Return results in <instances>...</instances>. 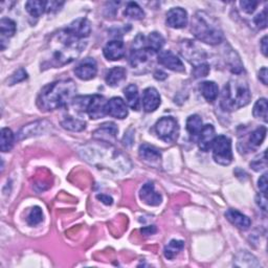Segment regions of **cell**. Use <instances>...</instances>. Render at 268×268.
<instances>
[{
  "label": "cell",
  "instance_id": "d6a6232c",
  "mask_svg": "<svg viewBox=\"0 0 268 268\" xmlns=\"http://www.w3.org/2000/svg\"><path fill=\"white\" fill-rule=\"evenodd\" d=\"M0 33H2V41L9 39L16 33V23L10 18H3L0 21Z\"/></svg>",
  "mask_w": 268,
  "mask_h": 268
},
{
  "label": "cell",
  "instance_id": "e0dca14e",
  "mask_svg": "<svg viewBox=\"0 0 268 268\" xmlns=\"http://www.w3.org/2000/svg\"><path fill=\"white\" fill-rule=\"evenodd\" d=\"M161 103L159 93L154 87H148L143 93V107L146 112L155 111Z\"/></svg>",
  "mask_w": 268,
  "mask_h": 268
},
{
  "label": "cell",
  "instance_id": "9a60e30c",
  "mask_svg": "<svg viewBox=\"0 0 268 268\" xmlns=\"http://www.w3.org/2000/svg\"><path fill=\"white\" fill-rule=\"evenodd\" d=\"M167 24L172 29H183L188 24V13L183 8H173L167 13Z\"/></svg>",
  "mask_w": 268,
  "mask_h": 268
},
{
  "label": "cell",
  "instance_id": "9c48e42d",
  "mask_svg": "<svg viewBox=\"0 0 268 268\" xmlns=\"http://www.w3.org/2000/svg\"><path fill=\"white\" fill-rule=\"evenodd\" d=\"M107 100L100 95H94L89 96L87 106H86V112L88 117L92 120H99L104 118L106 114V105Z\"/></svg>",
  "mask_w": 268,
  "mask_h": 268
},
{
  "label": "cell",
  "instance_id": "c3c4849f",
  "mask_svg": "<svg viewBox=\"0 0 268 268\" xmlns=\"http://www.w3.org/2000/svg\"><path fill=\"white\" fill-rule=\"evenodd\" d=\"M97 198H98L99 200H101V201L103 202V203L107 204V206H111L112 202H113V199H112L110 196H108V195H104V194L98 195V196H97Z\"/></svg>",
  "mask_w": 268,
  "mask_h": 268
},
{
  "label": "cell",
  "instance_id": "f35d334b",
  "mask_svg": "<svg viewBox=\"0 0 268 268\" xmlns=\"http://www.w3.org/2000/svg\"><path fill=\"white\" fill-rule=\"evenodd\" d=\"M250 167L252 170L254 171H262L264 169L267 168V157H266V151H264L260 156H258L257 158H254L251 162H250Z\"/></svg>",
  "mask_w": 268,
  "mask_h": 268
},
{
  "label": "cell",
  "instance_id": "4316f807",
  "mask_svg": "<svg viewBox=\"0 0 268 268\" xmlns=\"http://www.w3.org/2000/svg\"><path fill=\"white\" fill-rule=\"evenodd\" d=\"M164 44V38L157 32L151 33L146 38V46L150 53H158Z\"/></svg>",
  "mask_w": 268,
  "mask_h": 268
},
{
  "label": "cell",
  "instance_id": "44dd1931",
  "mask_svg": "<svg viewBox=\"0 0 268 268\" xmlns=\"http://www.w3.org/2000/svg\"><path fill=\"white\" fill-rule=\"evenodd\" d=\"M215 128L213 125H204L201 129V132L198 136V146L201 151L208 152L212 149L214 139H215Z\"/></svg>",
  "mask_w": 268,
  "mask_h": 268
},
{
  "label": "cell",
  "instance_id": "603a6c76",
  "mask_svg": "<svg viewBox=\"0 0 268 268\" xmlns=\"http://www.w3.org/2000/svg\"><path fill=\"white\" fill-rule=\"evenodd\" d=\"M74 36H76L80 39L87 38L92 33V25L86 18H79L74 20L69 27L67 28Z\"/></svg>",
  "mask_w": 268,
  "mask_h": 268
},
{
  "label": "cell",
  "instance_id": "ac0fdd59",
  "mask_svg": "<svg viewBox=\"0 0 268 268\" xmlns=\"http://www.w3.org/2000/svg\"><path fill=\"white\" fill-rule=\"evenodd\" d=\"M103 54L107 60L110 61L121 60L126 54L125 44L122 40H112L104 46Z\"/></svg>",
  "mask_w": 268,
  "mask_h": 268
},
{
  "label": "cell",
  "instance_id": "7a4b0ae2",
  "mask_svg": "<svg viewBox=\"0 0 268 268\" xmlns=\"http://www.w3.org/2000/svg\"><path fill=\"white\" fill-rule=\"evenodd\" d=\"M86 42L74 36L68 29L55 33L47 43L42 68H58L76 60L84 48Z\"/></svg>",
  "mask_w": 268,
  "mask_h": 268
},
{
  "label": "cell",
  "instance_id": "ee69618b",
  "mask_svg": "<svg viewBox=\"0 0 268 268\" xmlns=\"http://www.w3.org/2000/svg\"><path fill=\"white\" fill-rule=\"evenodd\" d=\"M258 187L260 189V192L264 195H267V174H263L258 182Z\"/></svg>",
  "mask_w": 268,
  "mask_h": 268
},
{
  "label": "cell",
  "instance_id": "5bb4252c",
  "mask_svg": "<svg viewBox=\"0 0 268 268\" xmlns=\"http://www.w3.org/2000/svg\"><path fill=\"white\" fill-rule=\"evenodd\" d=\"M138 155L143 161L152 167H158L161 161V153L155 147L144 144L138 149Z\"/></svg>",
  "mask_w": 268,
  "mask_h": 268
},
{
  "label": "cell",
  "instance_id": "e575fe53",
  "mask_svg": "<svg viewBox=\"0 0 268 268\" xmlns=\"http://www.w3.org/2000/svg\"><path fill=\"white\" fill-rule=\"evenodd\" d=\"M267 109H268L267 100L265 98L259 99L252 109L253 117L256 119L262 120L264 123H267Z\"/></svg>",
  "mask_w": 268,
  "mask_h": 268
},
{
  "label": "cell",
  "instance_id": "f1b7e54d",
  "mask_svg": "<svg viewBox=\"0 0 268 268\" xmlns=\"http://www.w3.org/2000/svg\"><path fill=\"white\" fill-rule=\"evenodd\" d=\"M61 126L66 130L73 131V132H80L86 128V122H84L83 120L79 118H74L70 116V117H66L64 120H62Z\"/></svg>",
  "mask_w": 268,
  "mask_h": 268
},
{
  "label": "cell",
  "instance_id": "1f68e13d",
  "mask_svg": "<svg viewBox=\"0 0 268 268\" xmlns=\"http://www.w3.org/2000/svg\"><path fill=\"white\" fill-rule=\"evenodd\" d=\"M185 247V242L182 241V240H171L169 242V244L164 247V250H163V253H164V257L169 259V260H172L174 259L178 253H180L183 248Z\"/></svg>",
  "mask_w": 268,
  "mask_h": 268
},
{
  "label": "cell",
  "instance_id": "52a82bcc",
  "mask_svg": "<svg viewBox=\"0 0 268 268\" xmlns=\"http://www.w3.org/2000/svg\"><path fill=\"white\" fill-rule=\"evenodd\" d=\"M155 131L165 143H174L180 134L178 122L172 117H163L155 124Z\"/></svg>",
  "mask_w": 268,
  "mask_h": 268
},
{
  "label": "cell",
  "instance_id": "7dc6e473",
  "mask_svg": "<svg viewBox=\"0 0 268 268\" xmlns=\"http://www.w3.org/2000/svg\"><path fill=\"white\" fill-rule=\"evenodd\" d=\"M259 79H260V81L264 85H267V83H268V72H267V68L266 67H263L260 70V72H259Z\"/></svg>",
  "mask_w": 268,
  "mask_h": 268
},
{
  "label": "cell",
  "instance_id": "f907efd6",
  "mask_svg": "<svg viewBox=\"0 0 268 268\" xmlns=\"http://www.w3.org/2000/svg\"><path fill=\"white\" fill-rule=\"evenodd\" d=\"M261 50L262 53L265 57H267V50H268V46H267V36L263 37V39L261 40Z\"/></svg>",
  "mask_w": 268,
  "mask_h": 268
},
{
  "label": "cell",
  "instance_id": "816d5d0a",
  "mask_svg": "<svg viewBox=\"0 0 268 268\" xmlns=\"http://www.w3.org/2000/svg\"><path fill=\"white\" fill-rule=\"evenodd\" d=\"M156 232V227L155 226H147L142 229V233L144 235H153Z\"/></svg>",
  "mask_w": 268,
  "mask_h": 268
},
{
  "label": "cell",
  "instance_id": "8fae6325",
  "mask_svg": "<svg viewBox=\"0 0 268 268\" xmlns=\"http://www.w3.org/2000/svg\"><path fill=\"white\" fill-rule=\"evenodd\" d=\"M159 64L170 70L176 72H185L186 68L183 61L178 58L171 50H160L157 57Z\"/></svg>",
  "mask_w": 268,
  "mask_h": 268
},
{
  "label": "cell",
  "instance_id": "6da1fadb",
  "mask_svg": "<svg viewBox=\"0 0 268 268\" xmlns=\"http://www.w3.org/2000/svg\"><path fill=\"white\" fill-rule=\"evenodd\" d=\"M79 154L86 162L95 165L99 170L116 175L127 174L132 168L131 160L125 153L102 140L82 146L79 149Z\"/></svg>",
  "mask_w": 268,
  "mask_h": 268
},
{
  "label": "cell",
  "instance_id": "4dcf8cb0",
  "mask_svg": "<svg viewBox=\"0 0 268 268\" xmlns=\"http://www.w3.org/2000/svg\"><path fill=\"white\" fill-rule=\"evenodd\" d=\"M15 136L9 128L2 129V135H0V150L3 152H9L14 146Z\"/></svg>",
  "mask_w": 268,
  "mask_h": 268
},
{
  "label": "cell",
  "instance_id": "bcb514c9",
  "mask_svg": "<svg viewBox=\"0 0 268 268\" xmlns=\"http://www.w3.org/2000/svg\"><path fill=\"white\" fill-rule=\"evenodd\" d=\"M63 6V3H57V2H50L46 4V12L50 13L53 11H57L58 9H60V7Z\"/></svg>",
  "mask_w": 268,
  "mask_h": 268
},
{
  "label": "cell",
  "instance_id": "277c9868",
  "mask_svg": "<svg viewBox=\"0 0 268 268\" xmlns=\"http://www.w3.org/2000/svg\"><path fill=\"white\" fill-rule=\"evenodd\" d=\"M196 39L210 45L220 44L223 41V32L217 21L206 12H197L191 27Z\"/></svg>",
  "mask_w": 268,
  "mask_h": 268
},
{
  "label": "cell",
  "instance_id": "484cf974",
  "mask_svg": "<svg viewBox=\"0 0 268 268\" xmlns=\"http://www.w3.org/2000/svg\"><path fill=\"white\" fill-rule=\"evenodd\" d=\"M202 120L197 114H193V116H190L187 120V130L191 136V138L197 140L198 136L201 132L202 129Z\"/></svg>",
  "mask_w": 268,
  "mask_h": 268
},
{
  "label": "cell",
  "instance_id": "d4e9b609",
  "mask_svg": "<svg viewBox=\"0 0 268 268\" xmlns=\"http://www.w3.org/2000/svg\"><path fill=\"white\" fill-rule=\"evenodd\" d=\"M124 95L126 98V104L132 110L137 111L139 109V94L138 88L135 84H130L124 89Z\"/></svg>",
  "mask_w": 268,
  "mask_h": 268
},
{
  "label": "cell",
  "instance_id": "f546056e",
  "mask_svg": "<svg viewBox=\"0 0 268 268\" xmlns=\"http://www.w3.org/2000/svg\"><path fill=\"white\" fill-rule=\"evenodd\" d=\"M46 2H39V0H31L25 4V10L28 11L32 17L39 18L44 12H46Z\"/></svg>",
  "mask_w": 268,
  "mask_h": 268
},
{
  "label": "cell",
  "instance_id": "8992f818",
  "mask_svg": "<svg viewBox=\"0 0 268 268\" xmlns=\"http://www.w3.org/2000/svg\"><path fill=\"white\" fill-rule=\"evenodd\" d=\"M213 158L221 165H229L233 161L232 140L225 135L216 136L212 146Z\"/></svg>",
  "mask_w": 268,
  "mask_h": 268
},
{
  "label": "cell",
  "instance_id": "681fc988",
  "mask_svg": "<svg viewBox=\"0 0 268 268\" xmlns=\"http://www.w3.org/2000/svg\"><path fill=\"white\" fill-rule=\"evenodd\" d=\"M167 76H168V74L165 73V72H163L162 70H156V71L154 72V78H155L156 80H159V81L165 80V79H167Z\"/></svg>",
  "mask_w": 268,
  "mask_h": 268
},
{
  "label": "cell",
  "instance_id": "3957f363",
  "mask_svg": "<svg viewBox=\"0 0 268 268\" xmlns=\"http://www.w3.org/2000/svg\"><path fill=\"white\" fill-rule=\"evenodd\" d=\"M76 92L72 80H60L44 86L37 98V106L41 111L48 112L67 106Z\"/></svg>",
  "mask_w": 268,
  "mask_h": 268
},
{
  "label": "cell",
  "instance_id": "7402d4cb",
  "mask_svg": "<svg viewBox=\"0 0 268 268\" xmlns=\"http://www.w3.org/2000/svg\"><path fill=\"white\" fill-rule=\"evenodd\" d=\"M48 126H52V125L45 121L35 122V123L24 126L18 133V139H24V138H28L34 135H40L41 133L47 130Z\"/></svg>",
  "mask_w": 268,
  "mask_h": 268
},
{
  "label": "cell",
  "instance_id": "83f0119b",
  "mask_svg": "<svg viewBox=\"0 0 268 268\" xmlns=\"http://www.w3.org/2000/svg\"><path fill=\"white\" fill-rule=\"evenodd\" d=\"M200 92L201 95L203 96V98L206 99L208 102H214L216 101V99L218 98L219 96V88L217 86V84L215 82L212 81H207V82H203L200 85Z\"/></svg>",
  "mask_w": 268,
  "mask_h": 268
},
{
  "label": "cell",
  "instance_id": "d590c367",
  "mask_svg": "<svg viewBox=\"0 0 268 268\" xmlns=\"http://www.w3.org/2000/svg\"><path fill=\"white\" fill-rule=\"evenodd\" d=\"M124 15L134 20H142L145 17V12L136 3H129L124 11Z\"/></svg>",
  "mask_w": 268,
  "mask_h": 268
},
{
  "label": "cell",
  "instance_id": "5b68a950",
  "mask_svg": "<svg viewBox=\"0 0 268 268\" xmlns=\"http://www.w3.org/2000/svg\"><path fill=\"white\" fill-rule=\"evenodd\" d=\"M251 99L247 82L243 79H233L223 87L221 107L225 111H234L246 106Z\"/></svg>",
  "mask_w": 268,
  "mask_h": 268
},
{
  "label": "cell",
  "instance_id": "4fadbf2b",
  "mask_svg": "<svg viewBox=\"0 0 268 268\" xmlns=\"http://www.w3.org/2000/svg\"><path fill=\"white\" fill-rule=\"evenodd\" d=\"M106 114L114 119L123 120L128 116V108L126 102L121 98H112L107 102Z\"/></svg>",
  "mask_w": 268,
  "mask_h": 268
},
{
  "label": "cell",
  "instance_id": "ba28073f",
  "mask_svg": "<svg viewBox=\"0 0 268 268\" xmlns=\"http://www.w3.org/2000/svg\"><path fill=\"white\" fill-rule=\"evenodd\" d=\"M150 52L146 46V38L143 35H138L133 40L131 46V53L129 62L130 65L134 68L139 66L140 64H144L148 61Z\"/></svg>",
  "mask_w": 268,
  "mask_h": 268
},
{
  "label": "cell",
  "instance_id": "7bdbcfd3",
  "mask_svg": "<svg viewBox=\"0 0 268 268\" xmlns=\"http://www.w3.org/2000/svg\"><path fill=\"white\" fill-rule=\"evenodd\" d=\"M259 3L253 2V0H243V2H240V7L242 11L247 13V14H251L254 12V10L257 9Z\"/></svg>",
  "mask_w": 268,
  "mask_h": 268
},
{
  "label": "cell",
  "instance_id": "ffe728a7",
  "mask_svg": "<svg viewBox=\"0 0 268 268\" xmlns=\"http://www.w3.org/2000/svg\"><path fill=\"white\" fill-rule=\"evenodd\" d=\"M225 217L229 222L235 225L237 228L241 229V231H247L251 225V220L247 216L234 209L227 210L225 213Z\"/></svg>",
  "mask_w": 268,
  "mask_h": 268
},
{
  "label": "cell",
  "instance_id": "b9f144b4",
  "mask_svg": "<svg viewBox=\"0 0 268 268\" xmlns=\"http://www.w3.org/2000/svg\"><path fill=\"white\" fill-rule=\"evenodd\" d=\"M254 24H256V27L260 30H264L267 27V10L264 9V11L260 14H258L256 17L253 19Z\"/></svg>",
  "mask_w": 268,
  "mask_h": 268
},
{
  "label": "cell",
  "instance_id": "2e32d148",
  "mask_svg": "<svg viewBox=\"0 0 268 268\" xmlns=\"http://www.w3.org/2000/svg\"><path fill=\"white\" fill-rule=\"evenodd\" d=\"M139 197L150 207H157L162 201L161 195L156 192L153 183H147L143 186V188L140 189Z\"/></svg>",
  "mask_w": 268,
  "mask_h": 268
},
{
  "label": "cell",
  "instance_id": "74e56055",
  "mask_svg": "<svg viewBox=\"0 0 268 268\" xmlns=\"http://www.w3.org/2000/svg\"><path fill=\"white\" fill-rule=\"evenodd\" d=\"M43 220V213H42V210L41 208L39 207H34L28 217H27V222L29 225H32V226H35L37 224L41 223Z\"/></svg>",
  "mask_w": 268,
  "mask_h": 268
},
{
  "label": "cell",
  "instance_id": "60d3db41",
  "mask_svg": "<svg viewBox=\"0 0 268 268\" xmlns=\"http://www.w3.org/2000/svg\"><path fill=\"white\" fill-rule=\"evenodd\" d=\"M27 78H28L27 71H25L23 68H20L11 75V78L9 79V83H10V85H14L16 83H19V82L25 80Z\"/></svg>",
  "mask_w": 268,
  "mask_h": 268
},
{
  "label": "cell",
  "instance_id": "8d00e7d4",
  "mask_svg": "<svg viewBox=\"0 0 268 268\" xmlns=\"http://www.w3.org/2000/svg\"><path fill=\"white\" fill-rule=\"evenodd\" d=\"M236 260H244V262H240L237 266L240 267H258L260 266V263L257 261V259L254 258L251 253L247 251H241L239 254H237Z\"/></svg>",
  "mask_w": 268,
  "mask_h": 268
},
{
  "label": "cell",
  "instance_id": "7c38bea8",
  "mask_svg": "<svg viewBox=\"0 0 268 268\" xmlns=\"http://www.w3.org/2000/svg\"><path fill=\"white\" fill-rule=\"evenodd\" d=\"M98 72V65L95 59L86 58L82 62L79 63V65L74 68V73L80 80L89 81L94 79Z\"/></svg>",
  "mask_w": 268,
  "mask_h": 268
},
{
  "label": "cell",
  "instance_id": "cb8c5ba5",
  "mask_svg": "<svg viewBox=\"0 0 268 268\" xmlns=\"http://www.w3.org/2000/svg\"><path fill=\"white\" fill-rule=\"evenodd\" d=\"M127 78V71L124 67L122 66H117L111 68L107 74H106V83L108 86L111 87H117L119 86L122 82H124Z\"/></svg>",
  "mask_w": 268,
  "mask_h": 268
},
{
  "label": "cell",
  "instance_id": "ab89813d",
  "mask_svg": "<svg viewBox=\"0 0 268 268\" xmlns=\"http://www.w3.org/2000/svg\"><path fill=\"white\" fill-rule=\"evenodd\" d=\"M209 72H210V65L207 64V63H201V64L194 66V69L192 70V74L196 79L207 76Z\"/></svg>",
  "mask_w": 268,
  "mask_h": 268
},
{
  "label": "cell",
  "instance_id": "836d02e7",
  "mask_svg": "<svg viewBox=\"0 0 268 268\" xmlns=\"http://www.w3.org/2000/svg\"><path fill=\"white\" fill-rule=\"evenodd\" d=\"M266 132H267L266 127H260V128L256 129L250 133V136L248 139V145L251 150L256 149L262 145V143L264 142V139L266 137Z\"/></svg>",
  "mask_w": 268,
  "mask_h": 268
},
{
  "label": "cell",
  "instance_id": "d6986e66",
  "mask_svg": "<svg viewBox=\"0 0 268 268\" xmlns=\"http://www.w3.org/2000/svg\"><path fill=\"white\" fill-rule=\"evenodd\" d=\"M119 129L117 125L114 123H105L102 125L98 130L94 132V137L97 140H102V142H106L111 144L117 137Z\"/></svg>",
  "mask_w": 268,
  "mask_h": 268
},
{
  "label": "cell",
  "instance_id": "f6af8a7d",
  "mask_svg": "<svg viewBox=\"0 0 268 268\" xmlns=\"http://www.w3.org/2000/svg\"><path fill=\"white\" fill-rule=\"evenodd\" d=\"M256 201H257V204L260 207L261 210H263L264 212L267 211V198H266V195L260 193L259 195H257Z\"/></svg>",
  "mask_w": 268,
  "mask_h": 268
},
{
  "label": "cell",
  "instance_id": "30bf717a",
  "mask_svg": "<svg viewBox=\"0 0 268 268\" xmlns=\"http://www.w3.org/2000/svg\"><path fill=\"white\" fill-rule=\"evenodd\" d=\"M181 53L189 62L192 63L195 66L204 63L203 61L206 60V54H204L203 49H200L190 40L183 41L181 46Z\"/></svg>",
  "mask_w": 268,
  "mask_h": 268
}]
</instances>
